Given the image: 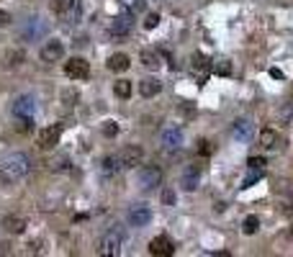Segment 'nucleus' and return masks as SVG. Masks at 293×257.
I'll return each mask as SVG.
<instances>
[{"mask_svg":"<svg viewBox=\"0 0 293 257\" xmlns=\"http://www.w3.org/2000/svg\"><path fill=\"white\" fill-rule=\"evenodd\" d=\"M257 144H260L263 149H280L283 147V139L278 137V131L265 129V131H260V137H257Z\"/></svg>","mask_w":293,"mask_h":257,"instance_id":"9d476101","label":"nucleus"},{"mask_svg":"<svg viewBox=\"0 0 293 257\" xmlns=\"http://www.w3.org/2000/svg\"><path fill=\"white\" fill-rule=\"evenodd\" d=\"M67 165H70V160H67V157H57V160H52L49 162V167H52V170H67Z\"/></svg>","mask_w":293,"mask_h":257,"instance_id":"7c9ffc66","label":"nucleus"},{"mask_svg":"<svg viewBox=\"0 0 293 257\" xmlns=\"http://www.w3.org/2000/svg\"><path fill=\"white\" fill-rule=\"evenodd\" d=\"M59 134H62V126L41 129V131H39V147H41V149H52L54 144L59 142Z\"/></svg>","mask_w":293,"mask_h":257,"instance_id":"0eeeda50","label":"nucleus"},{"mask_svg":"<svg viewBox=\"0 0 293 257\" xmlns=\"http://www.w3.org/2000/svg\"><path fill=\"white\" fill-rule=\"evenodd\" d=\"M162 200H165V206L175 203V191H173V188H165V191H162Z\"/></svg>","mask_w":293,"mask_h":257,"instance_id":"72a5a7b5","label":"nucleus"},{"mask_svg":"<svg viewBox=\"0 0 293 257\" xmlns=\"http://www.w3.org/2000/svg\"><path fill=\"white\" fill-rule=\"evenodd\" d=\"M8 252H10V244L3 242V244H0V255H8Z\"/></svg>","mask_w":293,"mask_h":257,"instance_id":"58836bf2","label":"nucleus"},{"mask_svg":"<svg viewBox=\"0 0 293 257\" xmlns=\"http://www.w3.org/2000/svg\"><path fill=\"white\" fill-rule=\"evenodd\" d=\"M131 62L126 54H114V57L108 59V70H114V72H123V70H129Z\"/></svg>","mask_w":293,"mask_h":257,"instance_id":"6ab92c4d","label":"nucleus"},{"mask_svg":"<svg viewBox=\"0 0 293 257\" xmlns=\"http://www.w3.org/2000/svg\"><path fill=\"white\" fill-rule=\"evenodd\" d=\"M288 234H291V237H293V229H291V231H288Z\"/></svg>","mask_w":293,"mask_h":257,"instance_id":"a19ab883","label":"nucleus"},{"mask_svg":"<svg viewBox=\"0 0 293 257\" xmlns=\"http://www.w3.org/2000/svg\"><path fill=\"white\" fill-rule=\"evenodd\" d=\"M149 221H152V211L146 206H134L129 211V224L131 227H146Z\"/></svg>","mask_w":293,"mask_h":257,"instance_id":"1a4fd4ad","label":"nucleus"},{"mask_svg":"<svg viewBox=\"0 0 293 257\" xmlns=\"http://www.w3.org/2000/svg\"><path fill=\"white\" fill-rule=\"evenodd\" d=\"M180 185H183L185 191H196V188H198V167H190V170L183 175Z\"/></svg>","mask_w":293,"mask_h":257,"instance_id":"aec40b11","label":"nucleus"},{"mask_svg":"<svg viewBox=\"0 0 293 257\" xmlns=\"http://www.w3.org/2000/svg\"><path fill=\"white\" fill-rule=\"evenodd\" d=\"M121 252V237L116 231H108L103 239H100V255H106V257H114Z\"/></svg>","mask_w":293,"mask_h":257,"instance_id":"423d86ee","label":"nucleus"},{"mask_svg":"<svg viewBox=\"0 0 293 257\" xmlns=\"http://www.w3.org/2000/svg\"><path fill=\"white\" fill-rule=\"evenodd\" d=\"M139 93H142L144 98H154L157 93H160V83H157L154 77H146V80L139 83Z\"/></svg>","mask_w":293,"mask_h":257,"instance_id":"f3484780","label":"nucleus"},{"mask_svg":"<svg viewBox=\"0 0 293 257\" xmlns=\"http://www.w3.org/2000/svg\"><path fill=\"white\" fill-rule=\"evenodd\" d=\"M75 5V0H52V10L54 13H67Z\"/></svg>","mask_w":293,"mask_h":257,"instance_id":"393cba45","label":"nucleus"},{"mask_svg":"<svg viewBox=\"0 0 293 257\" xmlns=\"http://www.w3.org/2000/svg\"><path fill=\"white\" fill-rule=\"evenodd\" d=\"M100 129H103V134H106L108 139H114L116 134H118V124H116V121H103V126H100Z\"/></svg>","mask_w":293,"mask_h":257,"instance_id":"bb28decb","label":"nucleus"},{"mask_svg":"<svg viewBox=\"0 0 293 257\" xmlns=\"http://www.w3.org/2000/svg\"><path fill=\"white\" fill-rule=\"evenodd\" d=\"M291 116H293V108H291V106H283V111H280V121H283V124H288Z\"/></svg>","mask_w":293,"mask_h":257,"instance_id":"f704fd0d","label":"nucleus"},{"mask_svg":"<svg viewBox=\"0 0 293 257\" xmlns=\"http://www.w3.org/2000/svg\"><path fill=\"white\" fill-rule=\"evenodd\" d=\"M190 70H193V75L198 77V83H201V85H204V83L208 80V75L213 72V70H211V62H208L201 52H196L193 57H190Z\"/></svg>","mask_w":293,"mask_h":257,"instance_id":"20e7f679","label":"nucleus"},{"mask_svg":"<svg viewBox=\"0 0 293 257\" xmlns=\"http://www.w3.org/2000/svg\"><path fill=\"white\" fill-rule=\"evenodd\" d=\"M247 165H250V170H265V160L263 157H250V160H247Z\"/></svg>","mask_w":293,"mask_h":257,"instance_id":"2f4dec72","label":"nucleus"},{"mask_svg":"<svg viewBox=\"0 0 293 257\" xmlns=\"http://www.w3.org/2000/svg\"><path fill=\"white\" fill-rule=\"evenodd\" d=\"M3 229L8 234H24L26 231V219L24 216H5L3 219Z\"/></svg>","mask_w":293,"mask_h":257,"instance_id":"4468645a","label":"nucleus"},{"mask_svg":"<svg viewBox=\"0 0 293 257\" xmlns=\"http://www.w3.org/2000/svg\"><path fill=\"white\" fill-rule=\"evenodd\" d=\"M116 157H118L121 167H137L142 162V157H144V152H142V147H137V144H129V147H123L116 154Z\"/></svg>","mask_w":293,"mask_h":257,"instance_id":"39448f33","label":"nucleus"},{"mask_svg":"<svg viewBox=\"0 0 293 257\" xmlns=\"http://www.w3.org/2000/svg\"><path fill=\"white\" fill-rule=\"evenodd\" d=\"M62 100H64L67 106H77V100H80V93L70 87V90H64V93H62Z\"/></svg>","mask_w":293,"mask_h":257,"instance_id":"cd10ccee","label":"nucleus"},{"mask_svg":"<svg viewBox=\"0 0 293 257\" xmlns=\"http://www.w3.org/2000/svg\"><path fill=\"white\" fill-rule=\"evenodd\" d=\"M175 252V247H173V242L167 239V237H154L152 242H149V255H160V257H170Z\"/></svg>","mask_w":293,"mask_h":257,"instance_id":"9b49d317","label":"nucleus"},{"mask_svg":"<svg viewBox=\"0 0 293 257\" xmlns=\"http://www.w3.org/2000/svg\"><path fill=\"white\" fill-rule=\"evenodd\" d=\"M162 144L167 149H177L180 144H183V131H180V129H167L162 134Z\"/></svg>","mask_w":293,"mask_h":257,"instance_id":"2eb2a0df","label":"nucleus"},{"mask_svg":"<svg viewBox=\"0 0 293 257\" xmlns=\"http://www.w3.org/2000/svg\"><path fill=\"white\" fill-rule=\"evenodd\" d=\"M114 90H116L118 98H129V95H131V83H129V80H116Z\"/></svg>","mask_w":293,"mask_h":257,"instance_id":"5701e85b","label":"nucleus"},{"mask_svg":"<svg viewBox=\"0 0 293 257\" xmlns=\"http://www.w3.org/2000/svg\"><path fill=\"white\" fill-rule=\"evenodd\" d=\"M21 62H24V52L21 49H10L5 54V67H18Z\"/></svg>","mask_w":293,"mask_h":257,"instance_id":"4be33fe9","label":"nucleus"},{"mask_svg":"<svg viewBox=\"0 0 293 257\" xmlns=\"http://www.w3.org/2000/svg\"><path fill=\"white\" fill-rule=\"evenodd\" d=\"M234 137L242 139V142H250L252 139V121L250 118H236L234 121Z\"/></svg>","mask_w":293,"mask_h":257,"instance_id":"ddd939ff","label":"nucleus"},{"mask_svg":"<svg viewBox=\"0 0 293 257\" xmlns=\"http://www.w3.org/2000/svg\"><path fill=\"white\" fill-rule=\"evenodd\" d=\"M33 108H36V103H33V98L31 95H21L16 103H13V114L21 118V116H31L33 114Z\"/></svg>","mask_w":293,"mask_h":257,"instance_id":"f8f14e48","label":"nucleus"},{"mask_svg":"<svg viewBox=\"0 0 293 257\" xmlns=\"http://www.w3.org/2000/svg\"><path fill=\"white\" fill-rule=\"evenodd\" d=\"M137 180H139V185L142 188H154V185H160V180H162V170L157 165H144L142 170L137 172Z\"/></svg>","mask_w":293,"mask_h":257,"instance_id":"f03ea898","label":"nucleus"},{"mask_svg":"<svg viewBox=\"0 0 293 257\" xmlns=\"http://www.w3.org/2000/svg\"><path fill=\"white\" fill-rule=\"evenodd\" d=\"M157 24H160V16H157V13H146V18H144V29H146V31H152V29H157Z\"/></svg>","mask_w":293,"mask_h":257,"instance_id":"c756f323","label":"nucleus"},{"mask_svg":"<svg viewBox=\"0 0 293 257\" xmlns=\"http://www.w3.org/2000/svg\"><path fill=\"white\" fill-rule=\"evenodd\" d=\"M118 170H121L118 157H106V160H103V172H106V175H114V172H118Z\"/></svg>","mask_w":293,"mask_h":257,"instance_id":"b1692460","label":"nucleus"},{"mask_svg":"<svg viewBox=\"0 0 293 257\" xmlns=\"http://www.w3.org/2000/svg\"><path fill=\"white\" fill-rule=\"evenodd\" d=\"M29 170V157L26 154H10V157H5L3 162H0V180L5 183H13L18 180V177H24Z\"/></svg>","mask_w":293,"mask_h":257,"instance_id":"f257e3e1","label":"nucleus"},{"mask_svg":"<svg viewBox=\"0 0 293 257\" xmlns=\"http://www.w3.org/2000/svg\"><path fill=\"white\" fill-rule=\"evenodd\" d=\"M257 227H260V219H257V216H247L244 224H242V231H244V234H255Z\"/></svg>","mask_w":293,"mask_h":257,"instance_id":"a878e982","label":"nucleus"},{"mask_svg":"<svg viewBox=\"0 0 293 257\" xmlns=\"http://www.w3.org/2000/svg\"><path fill=\"white\" fill-rule=\"evenodd\" d=\"M270 75L278 77V80H283V72H280V70H270Z\"/></svg>","mask_w":293,"mask_h":257,"instance_id":"ea45409f","label":"nucleus"},{"mask_svg":"<svg viewBox=\"0 0 293 257\" xmlns=\"http://www.w3.org/2000/svg\"><path fill=\"white\" fill-rule=\"evenodd\" d=\"M111 31L116 33V36H126V33L131 31V16L129 13H123L114 21V26H111Z\"/></svg>","mask_w":293,"mask_h":257,"instance_id":"dca6fc26","label":"nucleus"},{"mask_svg":"<svg viewBox=\"0 0 293 257\" xmlns=\"http://www.w3.org/2000/svg\"><path fill=\"white\" fill-rule=\"evenodd\" d=\"M10 21H13V18H10V13L0 8V26H10Z\"/></svg>","mask_w":293,"mask_h":257,"instance_id":"e433bc0d","label":"nucleus"},{"mask_svg":"<svg viewBox=\"0 0 293 257\" xmlns=\"http://www.w3.org/2000/svg\"><path fill=\"white\" fill-rule=\"evenodd\" d=\"M198 152H201V154H211V142H208V139H201V142H198Z\"/></svg>","mask_w":293,"mask_h":257,"instance_id":"c9c22d12","label":"nucleus"},{"mask_svg":"<svg viewBox=\"0 0 293 257\" xmlns=\"http://www.w3.org/2000/svg\"><path fill=\"white\" fill-rule=\"evenodd\" d=\"M64 75L72 77V80H88L90 75V64L83 59V57H72L70 62L64 64Z\"/></svg>","mask_w":293,"mask_h":257,"instance_id":"7ed1b4c3","label":"nucleus"},{"mask_svg":"<svg viewBox=\"0 0 293 257\" xmlns=\"http://www.w3.org/2000/svg\"><path fill=\"white\" fill-rule=\"evenodd\" d=\"M142 64L146 67V70H157L160 67V54H157L154 49H142Z\"/></svg>","mask_w":293,"mask_h":257,"instance_id":"a211bd4d","label":"nucleus"},{"mask_svg":"<svg viewBox=\"0 0 293 257\" xmlns=\"http://www.w3.org/2000/svg\"><path fill=\"white\" fill-rule=\"evenodd\" d=\"M21 134H26V131H31V116H21V121H18V126H16Z\"/></svg>","mask_w":293,"mask_h":257,"instance_id":"473e14b6","label":"nucleus"},{"mask_svg":"<svg viewBox=\"0 0 293 257\" xmlns=\"http://www.w3.org/2000/svg\"><path fill=\"white\" fill-rule=\"evenodd\" d=\"M64 57V47H62V41H49V44H44V49H41V59L44 62H59Z\"/></svg>","mask_w":293,"mask_h":257,"instance_id":"6e6552de","label":"nucleus"},{"mask_svg":"<svg viewBox=\"0 0 293 257\" xmlns=\"http://www.w3.org/2000/svg\"><path fill=\"white\" fill-rule=\"evenodd\" d=\"M126 8H131V10H137V13H142V10L146 8V0H121Z\"/></svg>","mask_w":293,"mask_h":257,"instance_id":"c85d7f7f","label":"nucleus"},{"mask_svg":"<svg viewBox=\"0 0 293 257\" xmlns=\"http://www.w3.org/2000/svg\"><path fill=\"white\" fill-rule=\"evenodd\" d=\"M211 70H213V75L227 77V75H232V62L229 59H216V62L211 64Z\"/></svg>","mask_w":293,"mask_h":257,"instance_id":"412c9836","label":"nucleus"},{"mask_svg":"<svg viewBox=\"0 0 293 257\" xmlns=\"http://www.w3.org/2000/svg\"><path fill=\"white\" fill-rule=\"evenodd\" d=\"M180 111H183V116H188V118H190V116H193V108H190V106H183V108H180Z\"/></svg>","mask_w":293,"mask_h":257,"instance_id":"4c0bfd02","label":"nucleus"}]
</instances>
